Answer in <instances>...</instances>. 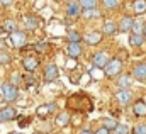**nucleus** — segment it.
I'll return each mask as SVG.
<instances>
[{
	"label": "nucleus",
	"instance_id": "nucleus-1",
	"mask_svg": "<svg viewBox=\"0 0 146 134\" xmlns=\"http://www.w3.org/2000/svg\"><path fill=\"white\" fill-rule=\"evenodd\" d=\"M104 71H106V75L109 78H114V76L121 75V71H122V61L119 58H112V60H109L104 65Z\"/></svg>",
	"mask_w": 146,
	"mask_h": 134
},
{
	"label": "nucleus",
	"instance_id": "nucleus-2",
	"mask_svg": "<svg viewBox=\"0 0 146 134\" xmlns=\"http://www.w3.org/2000/svg\"><path fill=\"white\" fill-rule=\"evenodd\" d=\"M2 95H3V102H7V103H12V102L17 100V97H19V90H17V87L15 85H12V83H5V85H2Z\"/></svg>",
	"mask_w": 146,
	"mask_h": 134
},
{
	"label": "nucleus",
	"instance_id": "nucleus-3",
	"mask_svg": "<svg viewBox=\"0 0 146 134\" xmlns=\"http://www.w3.org/2000/svg\"><path fill=\"white\" fill-rule=\"evenodd\" d=\"M10 42H12V46L14 48H17V49H22L26 44H27V34L24 33V31H14V33H10Z\"/></svg>",
	"mask_w": 146,
	"mask_h": 134
},
{
	"label": "nucleus",
	"instance_id": "nucleus-4",
	"mask_svg": "<svg viewBox=\"0 0 146 134\" xmlns=\"http://www.w3.org/2000/svg\"><path fill=\"white\" fill-rule=\"evenodd\" d=\"M109 53L107 51H97L92 54V65L95 68H104V65L109 61Z\"/></svg>",
	"mask_w": 146,
	"mask_h": 134
},
{
	"label": "nucleus",
	"instance_id": "nucleus-5",
	"mask_svg": "<svg viewBox=\"0 0 146 134\" xmlns=\"http://www.w3.org/2000/svg\"><path fill=\"white\" fill-rule=\"evenodd\" d=\"M80 14H82V7H80L78 0H70V2L66 3V15H68L70 19H75V17H78Z\"/></svg>",
	"mask_w": 146,
	"mask_h": 134
},
{
	"label": "nucleus",
	"instance_id": "nucleus-6",
	"mask_svg": "<svg viewBox=\"0 0 146 134\" xmlns=\"http://www.w3.org/2000/svg\"><path fill=\"white\" fill-rule=\"evenodd\" d=\"M58 76H60V70H58L56 65H48L46 66V70H44V82L51 83V82L58 80Z\"/></svg>",
	"mask_w": 146,
	"mask_h": 134
},
{
	"label": "nucleus",
	"instance_id": "nucleus-7",
	"mask_svg": "<svg viewBox=\"0 0 146 134\" xmlns=\"http://www.w3.org/2000/svg\"><path fill=\"white\" fill-rule=\"evenodd\" d=\"M17 117V112L14 107H3L0 109V122H9V121H14Z\"/></svg>",
	"mask_w": 146,
	"mask_h": 134
},
{
	"label": "nucleus",
	"instance_id": "nucleus-8",
	"mask_svg": "<svg viewBox=\"0 0 146 134\" xmlns=\"http://www.w3.org/2000/svg\"><path fill=\"white\" fill-rule=\"evenodd\" d=\"M37 66H39V60L34 58V56H26V58L22 60V68H24L26 71H29V73L36 71Z\"/></svg>",
	"mask_w": 146,
	"mask_h": 134
},
{
	"label": "nucleus",
	"instance_id": "nucleus-9",
	"mask_svg": "<svg viewBox=\"0 0 146 134\" xmlns=\"http://www.w3.org/2000/svg\"><path fill=\"white\" fill-rule=\"evenodd\" d=\"M115 100L119 102V103H122V105H127L129 102L133 100V94H131V90H127V88H121V90L115 94Z\"/></svg>",
	"mask_w": 146,
	"mask_h": 134
},
{
	"label": "nucleus",
	"instance_id": "nucleus-10",
	"mask_svg": "<svg viewBox=\"0 0 146 134\" xmlns=\"http://www.w3.org/2000/svg\"><path fill=\"white\" fill-rule=\"evenodd\" d=\"M56 103L54 102H49V103H44V105H41L39 109H37V115L41 117V119H44V117H48L49 114H53L54 110H56Z\"/></svg>",
	"mask_w": 146,
	"mask_h": 134
},
{
	"label": "nucleus",
	"instance_id": "nucleus-11",
	"mask_svg": "<svg viewBox=\"0 0 146 134\" xmlns=\"http://www.w3.org/2000/svg\"><path fill=\"white\" fill-rule=\"evenodd\" d=\"M66 53H68V56L72 60H76L78 56H82V46H80V42H68Z\"/></svg>",
	"mask_w": 146,
	"mask_h": 134
},
{
	"label": "nucleus",
	"instance_id": "nucleus-12",
	"mask_svg": "<svg viewBox=\"0 0 146 134\" xmlns=\"http://www.w3.org/2000/svg\"><path fill=\"white\" fill-rule=\"evenodd\" d=\"M133 76L138 82H145L146 80V63H138L133 68Z\"/></svg>",
	"mask_w": 146,
	"mask_h": 134
},
{
	"label": "nucleus",
	"instance_id": "nucleus-13",
	"mask_svg": "<svg viewBox=\"0 0 146 134\" xmlns=\"http://www.w3.org/2000/svg\"><path fill=\"white\" fill-rule=\"evenodd\" d=\"M82 41H85L88 46H97L102 41V34L100 33H88L82 37Z\"/></svg>",
	"mask_w": 146,
	"mask_h": 134
},
{
	"label": "nucleus",
	"instance_id": "nucleus-14",
	"mask_svg": "<svg viewBox=\"0 0 146 134\" xmlns=\"http://www.w3.org/2000/svg\"><path fill=\"white\" fill-rule=\"evenodd\" d=\"M133 112H134V115H138V117H146V102L145 100L134 102Z\"/></svg>",
	"mask_w": 146,
	"mask_h": 134
},
{
	"label": "nucleus",
	"instance_id": "nucleus-15",
	"mask_svg": "<svg viewBox=\"0 0 146 134\" xmlns=\"http://www.w3.org/2000/svg\"><path fill=\"white\" fill-rule=\"evenodd\" d=\"M133 21H134L133 17H122L121 22L117 24V31H121V33H127V31H131Z\"/></svg>",
	"mask_w": 146,
	"mask_h": 134
},
{
	"label": "nucleus",
	"instance_id": "nucleus-16",
	"mask_svg": "<svg viewBox=\"0 0 146 134\" xmlns=\"http://www.w3.org/2000/svg\"><path fill=\"white\" fill-rule=\"evenodd\" d=\"M56 126H60V127H65V126H68L70 124V114L68 112H60L58 115H56Z\"/></svg>",
	"mask_w": 146,
	"mask_h": 134
},
{
	"label": "nucleus",
	"instance_id": "nucleus-17",
	"mask_svg": "<svg viewBox=\"0 0 146 134\" xmlns=\"http://www.w3.org/2000/svg\"><path fill=\"white\" fill-rule=\"evenodd\" d=\"M143 42H145V36L143 34H133L129 36V44L131 46H134V48H139V46H143Z\"/></svg>",
	"mask_w": 146,
	"mask_h": 134
},
{
	"label": "nucleus",
	"instance_id": "nucleus-18",
	"mask_svg": "<svg viewBox=\"0 0 146 134\" xmlns=\"http://www.w3.org/2000/svg\"><path fill=\"white\" fill-rule=\"evenodd\" d=\"M102 31H104V34H107V36H114V34L117 33V22H114V21H107V22L104 24Z\"/></svg>",
	"mask_w": 146,
	"mask_h": 134
},
{
	"label": "nucleus",
	"instance_id": "nucleus-19",
	"mask_svg": "<svg viewBox=\"0 0 146 134\" xmlns=\"http://www.w3.org/2000/svg\"><path fill=\"white\" fill-rule=\"evenodd\" d=\"M133 10L134 14H145L146 12V0H134L133 2Z\"/></svg>",
	"mask_w": 146,
	"mask_h": 134
},
{
	"label": "nucleus",
	"instance_id": "nucleus-20",
	"mask_svg": "<svg viewBox=\"0 0 146 134\" xmlns=\"http://www.w3.org/2000/svg\"><path fill=\"white\" fill-rule=\"evenodd\" d=\"M82 15H83L85 19H97V17L100 15V12H99L95 7H92V9H82Z\"/></svg>",
	"mask_w": 146,
	"mask_h": 134
},
{
	"label": "nucleus",
	"instance_id": "nucleus-21",
	"mask_svg": "<svg viewBox=\"0 0 146 134\" xmlns=\"http://www.w3.org/2000/svg\"><path fill=\"white\" fill-rule=\"evenodd\" d=\"M119 76V75H117ZM117 87L119 88H129V85H131V78H129V75H121L119 78H117Z\"/></svg>",
	"mask_w": 146,
	"mask_h": 134
},
{
	"label": "nucleus",
	"instance_id": "nucleus-22",
	"mask_svg": "<svg viewBox=\"0 0 146 134\" xmlns=\"http://www.w3.org/2000/svg\"><path fill=\"white\" fill-rule=\"evenodd\" d=\"M24 22H26V27L31 29V31L37 27V21L33 17V15H26V17H24Z\"/></svg>",
	"mask_w": 146,
	"mask_h": 134
},
{
	"label": "nucleus",
	"instance_id": "nucleus-23",
	"mask_svg": "<svg viewBox=\"0 0 146 134\" xmlns=\"http://www.w3.org/2000/svg\"><path fill=\"white\" fill-rule=\"evenodd\" d=\"M143 22L141 21H133V26H131V33L133 34H143Z\"/></svg>",
	"mask_w": 146,
	"mask_h": 134
},
{
	"label": "nucleus",
	"instance_id": "nucleus-24",
	"mask_svg": "<svg viewBox=\"0 0 146 134\" xmlns=\"http://www.w3.org/2000/svg\"><path fill=\"white\" fill-rule=\"evenodd\" d=\"M10 61H12V58H10L9 51H3V49H0V65H2V66H5V65H9Z\"/></svg>",
	"mask_w": 146,
	"mask_h": 134
},
{
	"label": "nucleus",
	"instance_id": "nucleus-25",
	"mask_svg": "<svg viewBox=\"0 0 146 134\" xmlns=\"http://www.w3.org/2000/svg\"><path fill=\"white\" fill-rule=\"evenodd\" d=\"M115 126H117V121L115 119H109V117L107 119H102V127H106L107 131H112Z\"/></svg>",
	"mask_w": 146,
	"mask_h": 134
},
{
	"label": "nucleus",
	"instance_id": "nucleus-26",
	"mask_svg": "<svg viewBox=\"0 0 146 134\" xmlns=\"http://www.w3.org/2000/svg\"><path fill=\"white\" fill-rule=\"evenodd\" d=\"M80 7L82 9H92V7H97V0H78Z\"/></svg>",
	"mask_w": 146,
	"mask_h": 134
},
{
	"label": "nucleus",
	"instance_id": "nucleus-27",
	"mask_svg": "<svg viewBox=\"0 0 146 134\" xmlns=\"http://www.w3.org/2000/svg\"><path fill=\"white\" fill-rule=\"evenodd\" d=\"M82 41V34L76 31H70L68 33V42H80Z\"/></svg>",
	"mask_w": 146,
	"mask_h": 134
},
{
	"label": "nucleus",
	"instance_id": "nucleus-28",
	"mask_svg": "<svg viewBox=\"0 0 146 134\" xmlns=\"http://www.w3.org/2000/svg\"><path fill=\"white\" fill-rule=\"evenodd\" d=\"M112 133H114V134H127V133H129V129H127V126H124V124H119V122H117V126L112 129Z\"/></svg>",
	"mask_w": 146,
	"mask_h": 134
},
{
	"label": "nucleus",
	"instance_id": "nucleus-29",
	"mask_svg": "<svg viewBox=\"0 0 146 134\" xmlns=\"http://www.w3.org/2000/svg\"><path fill=\"white\" fill-rule=\"evenodd\" d=\"M3 29H5L7 33H14V31L17 29V24H15L14 21H5V22H3Z\"/></svg>",
	"mask_w": 146,
	"mask_h": 134
},
{
	"label": "nucleus",
	"instance_id": "nucleus-30",
	"mask_svg": "<svg viewBox=\"0 0 146 134\" xmlns=\"http://www.w3.org/2000/svg\"><path fill=\"white\" fill-rule=\"evenodd\" d=\"M102 5H104L106 9L112 10V9H115V7L119 5V0H102Z\"/></svg>",
	"mask_w": 146,
	"mask_h": 134
},
{
	"label": "nucleus",
	"instance_id": "nucleus-31",
	"mask_svg": "<svg viewBox=\"0 0 146 134\" xmlns=\"http://www.w3.org/2000/svg\"><path fill=\"white\" fill-rule=\"evenodd\" d=\"M134 134H146V124H138L134 129H133Z\"/></svg>",
	"mask_w": 146,
	"mask_h": 134
},
{
	"label": "nucleus",
	"instance_id": "nucleus-32",
	"mask_svg": "<svg viewBox=\"0 0 146 134\" xmlns=\"http://www.w3.org/2000/svg\"><path fill=\"white\" fill-rule=\"evenodd\" d=\"M94 134H110V131H107L106 127H99V129H97Z\"/></svg>",
	"mask_w": 146,
	"mask_h": 134
},
{
	"label": "nucleus",
	"instance_id": "nucleus-33",
	"mask_svg": "<svg viewBox=\"0 0 146 134\" xmlns=\"http://www.w3.org/2000/svg\"><path fill=\"white\" fill-rule=\"evenodd\" d=\"M19 80H21V75H17V73H14V75H12V82H14L12 85H17V83H19Z\"/></svg>",
	"mask_w": 146,
	"mask_h": 134
},
{
	"label": "nucleus",
	"instance_id": "nucleus-34",
	"mask_svg": "<svg viewBox=\"0 0 146 134\" xmlns=\"http://www.w3.org/2000/svg\"><path fill=\"white\" fill-rule=\"evenodd\" d=\"M26 83L31 87V85H34V83H36V78H34V76H27V78H26Z\"/></svg>",
	"mask_w": 146,
	"mask_h": 134
},
{
	"label": "nucleus",
	"instance_id": "nucleus-35",
	"mask_svg": "<svg viewBox=\"0 0 146 134\" xmlns=\"http://www.w3.org/2000/svg\"><path fill=\"white\" fill-rule=\"evenodd\" d=\"M0 3H2V5H5V7H9V5H12V3H14V0H0Z\"/></svg>",
	"mask_w": 146,
	"mask_h": 134
},
{
	"label": "nucleus",
	"instance_id": "nucleus-36",
	"mask_svg": "<svg viewBox=\"0 0 146 134\" xmlns=\"http://www.w3.org/2000/svg\"><path fill=\"white\" fill-rule=\"evenodd\" d=\"M78 134H94V133H92L90 129H82V131H80Z\"/></svg>",
	"mask_w": 146,
	"mask_h": 134
},
{
	"label": "nucleus",
	"instance_id": "nucleus-37",
	"mask_svg": "<svg viewBox=\"0 0 146 134\" xmlns=\"http://www.w3.org/2000/svg\"><path fill=\"white\" fill-rule=\"evenodd\" d=\"M143 36H145V39H146V26L143 27Z\"/></svg>",
	"mask_w": 146,
	"mask_h": 134
},
{
	"label": "nucleus",
	"instance_id": "nucleus-38",
	"mask_svg": "<svg viewBox=\"0 0 146 134\" xmlns=\"http://www.w3.org/2000/svg\"><path fill=\"white\" fill-rule=\"evenodd\" d=\"M10 134H21V133H10Z\"/></svg>",
	"mask_w": 146,
	"mask_h": 134
},
{
	"label": "nucleus",
	"instance_id": "nucleus-39",
	"mask_svg": "<svg viewBox=\"0 0 146 134\" xmlns=\"http://www.w3.org/2000/svg\"><path fill=\"white\" fill-rule=\"evenodd\" d=\"M54 134H61V133H54Z\"/></svg>",
	"mask_w": 146,
	"mask_h": 134
},
{
	"label": "nucleus",
	"instance_id": "nucleus-40",
	"mask_svg": "<svg viewBox=\"0 0 146 134\" xmlns=\"http://www.w3.org/2000/svg\"><path fill=\"white\" fill-rule=\"evenodd\" d=\"M0 31H2V27H0Z\"/></svg>",
	"mask_w": 146,
	"mask_h": 134
},
{
	"label": "nucleus",
	"instance_id": "nucleus-41",
	"mask_svg": "<svg viewBox=\"0 0 146 134\" xmlns=\"http://www.w3.org/2000/svg\"><path fill=\"white\" fill-rule=\"evenodd\" d=\"M145 102H146V100H145Z\"/></svg>",
	"mask_w": 146,
	"mask_h": 134
}]
</instances>
